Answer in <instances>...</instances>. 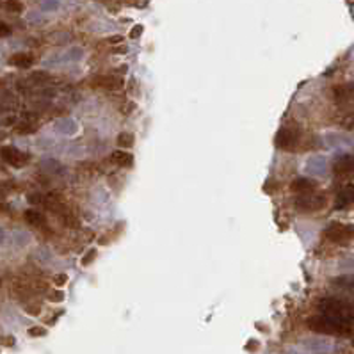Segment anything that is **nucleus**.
Returning <instances> with one entry per match:
<instances>
[{
  "instance_id": "obj_1",
  "label": "nucleus",
  "mask_w": 354,
  "mask_h": 354,
  "mask_svg": "<svg viewBox=\"0 0 354 354\" xmlns=\"http://www.w3.org/2000/svg\"><path fill=\"white\" fill-rule=\"evenodd\" d=\"M319 311L324 317L337 320V322L353 326V306L346 301H340L337 297H324L319 303Z\"/></svg>"
},
{
  "instance_id": "obj_2",
  "label": "nucleus",
  "mask_w": 354,
  "mask_h": 354,
  "mask_svg": "<svg viewBox=\"0 0 354 354\" xmlns=\"http://www.w3.org/2000/svg\"><path fill=\"white\" fill-rule=\"evenodd\" d=\"M308 328L315 333H324V335H337V337H351L353 335V326L337 322V320L324 317V315H317L308 319Z\"/></svg>"
},
{
  "instance_id": "obj_3",
  "label": "nucleus",
  "mask_w": 354,
  "mask_h": 354,
  "mask_svg": "<svg viewBox=\"0 0 354 354\" xmlns=\"http://www.w3.org/2000/svg\"><path fill=\"white\" fill-rule=\"evenodd\" d=\"M324 207H326V196L324 194L308 192V194H301L296 199V208L303 210V212H315V210H320Z\"/></svg>"
},
{
  "instance_id": "obj_4",
  "label": "nucleus",
  "mask_w": 354,
  "mask_h": 354,
  "mask_svg": "<svg viewBox=\"0 0 354 354\" xmlns=\"http://www.w3.org/2000/svg\"><path fill=\"white\" fill-rule=\"evenodd\" d=\"M353 237V226L342 224V222H333L326 228V239L331 242H346Z\"/></svg>"
},
{
  "instance_id": "obj_5",
  "label": "nucleus",
  "mask_w": 354,
  "mask_h": 354,
  "mask_svg": "<svg viewBox=\"0 0 354 354\" xmlns=\"http://www.w3.org/2000/svg\"><path fill=\"white\" fill-rule=\"evenodd\" d=\"M0 159L4 160L5 164L14 166V168H22V166L27 164V155H23L22 151L16 150L14 146L0 148Z\"/></svg>"
},
{
  "instance_id": "obj_6",
  "label": "nucleus",
  "mask_w": 354,
  "mask_h": 354,
  "mask_svg": "<svg viewBox=\"0 0 354 354\" xmlns=\"http://www.w3.org/2000/svg\"><path fill=\"white\" fill-rule=\"evenodd\" d=\"M274 142L279 150L292 151V150H296L297 142H299V135H297V132H294V130H290V129H281L278 132V135H276Z\"/></svg>"
},
{
  "instance_id": "obj_7",
  "label": "nucleus",
  "mask_w": 354,
  "mask_h": 354,
  "mask_svg": "<svg viewBox=\"0 0 354 354\" xmlns=\"http://www.w3.org/2000/svg\"><path fill=\"white\" fill-rule=\"evenodd\" d=\"M354 168V160L353 155H342L335 160V164H333V171L335 175H349Z\"/></svg>"
},
{
  "instance_id": "obj_8",
  "label": "nucleus",
  "mask_w": 354,
  "mask_h": 354,
  "mask_svg": "<svg viewBox=\"0 0 354 354\" xmlns=\"http://www.w3.org/2000/svg\"><path fill=\"white\" fill-rule=\"evenodd\" d=\"M315 187H317V181L310 180V178H296L292 181L290 189L297 194H308V192H313Z\"/></svg>"
},
{
  "instance_id": "obj_9",
  "label": "nucleus",
  "mask_w": 354,
  "mask_h": 354,
  "mask_svg": "<svg viewBox=\"0 0 354 354\" xmlns=\"http://www.w3.org/2000/svg\"><path fill=\"white\" fill-rule=\"evenodd\" d=\"M32 62H34V57H32L31 53H25V52H18L14 53V55H11V59H9V64H11V66L22 68V70L31 68Z\"/></svg>"
},
{
  "instance_id": "obj_10",
  "label": "nucleus",
  "mask_w": 354,
  "mask_h": 354,
  "mask_svg": "<svg viewBox=\"0 0 354 354\" xmlns=\"http://www.w3.org/2000/svg\"><path fill=\"white\" fill-rule=\"evenodd\" d=\"M353 201H354V187L353 185H347L346 189H344L340 194H338L335 208H337V210H344V208L351 207V203H353Z\"/></svg>"
},
{
  "instance_id": "obj_11",
  "label": "nucleus",
  "mask_w": 354,
  "mask_h": 354,
  "mask_svg": "<svg viewBox=\"0 0 354 354\" xmlns=\"http://www.w3.org/2000/svg\"><path fill=\"white\" fill-rule=\"evenodd\" d=\"M112 160H114L118 166H121V168H132L133 155L125 150H116L114 153H112Z\"/></svg>"
},
{
  "instance_id": "obj_12",
  "label": "nucleus",
  "mask_w": 354,
  "mask_h": 354,
  "mask_svg": "<svg viewBox=\"0 0 354 354\" xmlns=\"http://www.w3.org/2000/svg\"><path fill=\"white\" fill-rule=\"evenodd\" d=\"M25 221L29 222L31 226H43L44 224V216L38 212V210H27Z\"/></svg>"
},
{
  "instance_id": "obj_13",
  "label": "nucleus",
  "mask_w": 354,
  "mask_h": 354,
  "mask_svg": "<svg viewBox=\"0 0 354 354\" xmlns=\"http://www.w3.org/2000/svg\"><path fill=\"white\" fill-rule=\"evenodd\" d=\"M93 86L98 89H109V91H112L116 88V80L112 77H98L93 82Z\"/></svg>"
},
{
  "instance_id": "obj_14",
  "label": "nucleus",
  "mask_w": 354,
  "mask_h": 354,
  "mask_svg": "<svg viewBox=\"0 0 354 354\" xmlns=\"http://www.w3.org/2000/svg\"><path fill=\"white\" fill-rule=\"evenodd\" d=\"M116 142H118V146H121L123 150L130 148L133 144V133L132 132H121L118 137H116Z\"/></svg>"
},
{
  "instance_id": "obj_15",
  "label": "nucleus",
  "mask_w": 354,
  "mask_h": 354,
  "mask_svg": "<svg viewBox=\"0 0 354 354\" xmlns=\"http://www.w3.org/2000/svg\"><path fill=\"white\" fill-rule=\"evenodd\" d=\"M14 130H16L18 133H34L36 130H38V125L31 123V121H22V123H18L16 127H14Z\"/></svg>"
},
{
  "instance_id": "obj_16",
  "label": "nucleus",
  "mask_w": 354,
  "mask_h": 354,
  "mask_svg": "<svg viewBox=\"0 0 354 354\" xmlns=\"http://www.w3.org/2000/svg\"><path fill=\"white\" fill-rule=\"evenodd\" d=\"M5 9H7L9 13L18 14L23 11V4L20 0H5Z\"/></svg>"
},
{
  "instance_id": "obj_17",
  "label": "nucleus",
  "mask_w": 354,
  "mask_h": 354,
  "mask_svg": "<svg viewBox=\"0 0 354 354\" xmlns=\"http://www.w3.org/2000/svg\"><path fill=\"white\" fill-rule=\"evenodd\" d=\"M29 337L32 338H41V337H46V329L41 328V326H34V328L29 329Z\"/></svg>"
},
{
  "instance_id": "obj_18",
  "label": "nucleus",
  "mask_w": 354,
  "mask_h": 354,
  "mask_svg": "<svg viewBox=\"0 0 354 354\" xmlns=\"http://www.w3.org/2000/svg\"><path fill=\"white\" fill-rule=\"evenodd\" d=\"M347 94H351V89L344 88V86H337V88H335V96H337L338 100H342V98L346 100Z\"/></svg>"
},
{
  "instance_id": "obj_19",
  "label": "nucleus",
  "mask_w": 354,
  "mask_h": 354,
  "mask_svg": "<svg viewBox=\"0 0 354 354\" xmlns=\"http://www.w3.org/2000/svg\"><path fill=\"white\" fill-rule=\"evenodd\" d=\"M94 258H96V249H91V251L86 253L84 258H82V266H89V264H93Z\"/></svg>"
},
{
  "instance_id": "obj_20",
  "label": "nucleus",
  "mask_w": 354,
  "mask_h": 354,
  "mask_svg": "<svg viewBox=\"0 0 354 354\" xmlns=\"http://www.w3.org/2000/svg\"><path fill=\"white\" fill-rule=\"evenodd\" d=\"M11 27L7 25V23L0 22V38H7V36H11Z\"/></svg>"
},
{
  "instance_id": "obj_21",
  "label": "nucleus",
  "mask_w": 354,
  "mask_h": 354,
  "mask_svg": "<svg viewBox=\"0 0 354 354\" xmlns=\"http://www.w3.org/2000/svg\"><path fill=\"white\" fill-rule=\"evenodd\" d=\"M142 31H144V27H142V25H135L132 31H130V38H132V40H135V38H139V36L142 34Z\"/></svg>"
},
{
  "instance_id": "obj_22",
  "label": "nucleus",
  "mask_w": 354,
  "mask_h": 354,
  "mask_svg": "<svg viewBox=\"0 0 354 354\" xmlns=\"http://www.w3.org/2000/svg\"><path fill=\"white\" fill-rule=\"evenodd\" d=\"M258 346H260V344H258L257 340H249V342H248V346H246V351H249V353H253V351L257 349Z\"/></svg>"
},
{
  "instance_id": "obj_23",
  "label": "nucleus",
  "mask_w": 354,
  "mask_h": 354,
  "mask_svg": "<svg viewBox=\"0 0 354 354\" xmlns=\"http://www.w3.org/2000/svg\"><path fill=\"white\" fill-rule=\"evenodd\" d=\"M52 299L53 301H62V299H64V294H62L61 290H55V292L52 294Z\"/></svg>"
},
{
  "instance_id": "obj_24",
  "label": "nucleus",
  "mask_w": 354,
  "mask_h": 354,
  "mask_svg": "<svg viewBox=\"0 0 354 354\" xmlns=\"http://www.w3.org/2000/svg\"><path fill=\"white\" fill-rule=\"evenodd\" d=\"M109 43H112V44H116V43H121V41H123V38H121V36H111V38H109Z\"/></svg>"
},
{
  "instance_id": "obj_25",
  "label": "nucleus",
  "mask_w": 354,
  "mask_h": 354,
  "mask_svg": "<svg viewBox=\"0 0 354 354\" xmlns=\"http://www.w3.org/2000/svg\"><path fill=\"white\" fill-rule=\"evenodd\" d=\"M66 279H68L66 274H61V276H57V278H55V283H57V285H64V283H66Z\"/></svg>"
},
{
  "instance_id": "obj_26",
  "label": "nucleus",
  "mask_w": 354,
  "mask_h": 354,
  "mask_svg": "<svg viewBox=\"0 0 354 354\" xmlns=\"http://www.w3.org/2000/svg\"><path fill=\"white\" fill-rule=\"evenodd\" d=\"M4 344H5V346H13V344H14V340H13V338H5V340H4Z\"/></svg>"
},
{
  "instance_id": "obj_27",
  "label": "nucleus",
  "mask_w": 354,
  "mask_h": 354,
  "mask_svg": "<svg viewBox=\"0 0 354 354\" xmlns=\"http://www.w3.org/2000/svg\"><path fill=\"white\" fill-rule=\"evenodd\" d=\"M0 86H2V80H0Z\"/></svg>"
}]
</instances>
